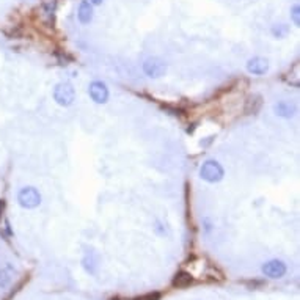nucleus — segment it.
<instances>
[{
  "mask_svg": "<svg viewBox=\"0 0 300 300\" xmlns=\"http://www.w3.org/2000/svg\"><path fill=\"white\" fill-rule=\"evenodd\" d=\"M52 98L60 107H71L76 102V88L69 82H58L52 90Z\"/></svg>",
  "mask_w": 300,
  "mask_h": 300,
  "instance_id": "f257e3e1",
  "label": "nucleus"
},
{
  "mask_svg": "<svg viewBox=\"0 0 300 300\" xmlns=\"http://www.w3.org/2000/svg\"><path fill=\"white\" fill-rule=\"evenodd\" d=\"M43 201L40 190L33 186H26L18 192V205L22 209H37Z\"/></svg>",
  "mask_w": 300,
  "mask_h": 300,
  "instance_id": "f03ea898",
  "label": "nucleus"
},
{
  "mask_svg": "<svg viewBox=\"0 0 300 300\" xmlns=\"http://www.w3.org/2000/svg\"><path fill=\"white\" fill-rule=\"evenodd\" d=\"M200 178L209 184H215V183H220L225 178V170H223V167L219 161L209 159L201 165Z\"/></svg>",
  "mask_w": 300,
  "mask_h": 300,
  "instance_id": "7ed1b4c3",
  "label": "nucleus"
},
{
  "mask_svg": "<svg viewBox=\"0 0 300 300\" xmlns=\"http://www.w3.org/2000/svg\"><path fill=\"white\" fill-rule=\"evenodd\" d=\"M143 73L149 79H161L167 74V63L161 57H148L141 65Z\"/></svg>",
  "mask_w": 300,
  "mask_h": 300,
  "instance_id": "20e7f679",
  "label": "nucleus"
},
{
  "mask_svg": "<svg viewBox=\"0 0 300 300\" xmlns=\"http://www.w3.org/2000/svg\"><path fill=\"white\" fill-rule=\"evenodd\" d=\"M88 94L94 104H105L110 98L109 87L102 80H93L88 85Z\"/></svg>",
  "mask_w": 300,
  "mask_h": 300,
  "instance_id": "39448f33",
  "label": "nucleus"
},
{
  "mask_svg": "<svg viewBox=\"0 0 300 300\" xmlns=\"http://www.w3.org/2000/svg\"><path fill=\"white\" fill-rule=\"evenodd\" d=\"M287 272L286 264L281 259H270L267 262H264L262 266V273L269 278H283Z\"/></svg>",
  "mask_w": 300,
  "mask_h": 300,
  "instance_id": "423d86ee",
  "label": "nucleus"
},
{
  "mask_svg": "<svg viewBox=\"0 0 300 300\" xmlns=\"http://www.w3.org/2000/svg\"><path fill=\"white\" fill-rule=\"evenodd\" d=\"M247 71L253 76H264L269 71V60L264 57H251L247 65Z\"/></svg>",
  "mask_w": 300,
  "mask_h": 300,
  "instance_id": "0eeeda50",
  "label": "nucleus"
},
{
  "mask_svg": "<svg viewBox=\"0 0 300 300\" xmlns=\"http://www.w3.org/2000/svg\"><path fill=\"white\" fill-rule=\"evenodd\" d=\"M273 112L280 118H292L297 113V107L289 101H278L273 105Z\"/></svg>",
  "mask_w": 300,
  "mask_h": 300,
  "instance_id": "6e6552de",
  "label": "nucleus"
},
{
  "mask_svg": "<svg viewBox=\"0 0 300 300\" xmlns=\"http://www.w3.org/2000/svg\"><path fill=\"white\" fill-rule=\"evenodd\" d=\"M93 5L88 0H82L77 10V19L80 21V24H90L93 21Z\"/></svg>",
  "mask_w": 300,
  "mask_h": 300,
  "instance_id": "1a4fd4ad",
  "label": "nucleus"
},
{
  "mask_svg": "<svg viewBox=\"0 0 300 300\" xmlns=\"http://www.w3.org/2000/svg\"><path fill=\"white\" fill-rule=\"evenodd\" d=\"M192 283H194V277L189 273V272H178L176 275H175V278H173V281H172V284L175 286V287H187V286H190Z\"/></svg>",
  "mask_w": 300,
  "mask_h": 300,
  "instance_id": "9d476101",
  "label": "nucleus"
},
{
  "mask_svg": "<svg viewBox=\"0 0 300 300\" xmlns=\"http://www.w3.org/2000/svg\"><path fill=\"white\" fill-rule=\"evenodd\" d=\"M13 275H15V269L7 264L5 267H0V287H7L11 280H13Z\"/></svg>",
  "mask_w": 300,
  "mask_h": 300,
  "instance_id": "9b49d317",
  "label": "nucleus"
},
{
  "mask_svg": "<svg viewBox=\"0 0 300 300\" xmlns=\"http://www.w3.org/2000/svg\"><path fill=\"white\" fill-rule=\"evenodd\" d=\"M270 33L275 38H286L287 33H289V27H287L286 24H275L270 29Z\"/></svg>",
  "mask_w": 300,
  "mask_h": 300,
  "instance_id": "f8f14e48",
  "label": "nucleus"
},
{
  "mask_svg": "<svg viewBox=\"0 0 300 300\" xmlns=\"http://www.w3.org/2000/svg\"><path fill=\"white\" fill-rule=\"evenodd\" d=\"M291 21L294 22L295 27H300V7L298 5H294L291 8Z\"/></svg>",
  "mask_w": 300,
  "mask_h": 300,
  "instance_id": "ddd939ff",
  "label": "nucleus"
},
{
  "mask_svg": "<svg viewBox=\"0 0 300 300\" xmlns=\"http://www.w3.org/2000/svg\"><path fill=\"white\" fill-rule=\"evenodd\" d=\"M134 300H161V294L159 292H148V294H143L140 297H135Z\"/></svg>",
  "mask_w": 300,
  "mask_h": 300,
  "instance_id": "4468645a",
  "label": "nucleus"
},
{
  "mask_svg": "<svg viewBox=\"0 0 300 300\" xmlns=\"http://www.w3.org/2000/svg\"><path fill=\"white\" fill-rule=\"evenodd\" d=\"M102 2H104V0H90V4H91L93 7H94V5H101Z\"/></svg>",
  "mask_w": 300,
  "mask_h": 300,
  "instance_id": "2eb2a0df",
  "label": "nucleus"
}]
</instances>
